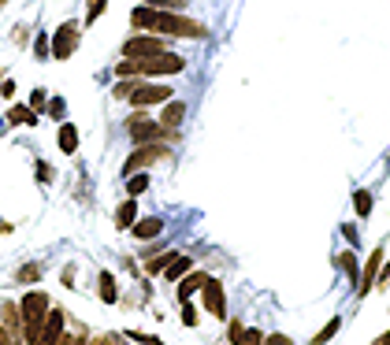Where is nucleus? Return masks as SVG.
Masks as SVG:
<instances>
[{
    "label": "nucleus",
    "instance_id": "f257e3e1",
    "mask_svg": "<svg viewBox=\"0 0 390 345\" xmlns=\"http://www.w3.org/2000/svg\"><path fill=\"white\" fill-rule=\"evenodd\" d=\"M130 23L138 30H149V34H160V37H190V41H201L209 37V26L197 23L190 15H179V12H164V8H134L130 12Z\"/></svg>",
    "mask_w": 390,
    "mask_h": 345
},
{
    "label": "nucleus",
    "instance_id": "f03ea898",
    "mask_svg": "<svg viewBox=\"0 0 390 345\" xmlns=\"http://www.w3.org/2000/svg\"><path fill=\"white\" fill-rule=\"evenodd\" d=\"M186 71V60L175 56V52H156V56H145V60H123L115 67L119 78H134V74H179Z\"/></svg>",
    "mask_w": 390,
    "mask_h": 345
},
{
    "label": "nucleus",
    "instance_id": "7ed1b4c3",
    "mask_svg": "<svg viewBox=\"0 0 390 345\" xmlns=\"http://www.w3.org/2000/svg\"><path fill=\"white\" fill-rule=\"evenodd\" d=\"M49 294H41V289H34V294H26L23 301H19V316H23V338L30 345H38L41 338V327H45V319H49Z\"/></svg>",
    "mask_w": 390,
    "mask_h": 345
},
{
    "label": "nucleus",
    "instance_id": "20e7f679",
    "mask_svg": "<svg viewBox=\"0 0 390 345\" xmlns=\"http://www.w3.org/2000/svg\"><path fill=\"white\" fill-rule=\"evenodd\" d=\"M156 52H168L164 37L160 34H138L123 45V56L127 60H145V56H156Z\"/></svg>",
    "mask_w": 390,
    "mask_h": 345
},
{
    "label": "nucleus",
    "instance_id": "39448f33",
    "mask_svg": "<svg viewBox=\"0 0 390 345\" xmlns=\"http://www.w3.org/2000/svg\"><path fill=\"white\" fill-rule=\"evenodd\" d=\"M127 131H130V137H134L138 145H149V142H160V137L175 134V131H168V126H160V123H153V119H145V115H134V119L127 123Z\"/></svg>",
    "mask_w": 390,
    "mask_h": 345
},
{
    "label": "nucleus",
    "instance_id": "423d86ee",
    "mask_svg": "<svg viewBox=\"0 0 390 345\" xmlns=\"http://www.w3.org/2000/svg\"><path fill=\"white\" fill-rule=\"evenodd\" d=\"M164 156H168V145H156V142L138 145V149H134V156H127L123 175H134V171H142V167H149V164H156V160H164Z\"/></svg>",
    "mask_w": 390,
    "mask_h": 345
},
{
    "label": "nucleus",
    "instance_id": "0eeeda50",
    "mask_svg": "<svg viewBox=\"0 0 390 345\" xmlns=\"http://www.w3.org/2000/svg\"><path fill=\"white\" fill-rule=\"evenodd\" d=\"M171 93L168 85H134V93L127 96L130 104H138V108H149V104H168L171 101Z\"/></svg>",
    "mask_w": 390,
    "mask_h": 345
},
{
    "label": "nucleus",
    "instance_id": "6e6552de",
    "mask_svg": "<svg viewBox=\"0 0 390 345\" xmlns=\"http://www.w3.org/2000/svg\"><path fill=\"white\" fill-rule=\"evenodd\" d=\"M74 49H79V26H74V23H63L56 34H52V56H56V60H67Z\"/></svg>",
    "mask_w": 390,
    "mask_h": 345
},
{
    "label": "nucleus",
    "instance_id": "1a4fd4ad",
    "mask_svg": "<svg viewBox=\"0 0 390 345\" xmlns=\"http://www.w3.org/2000/svg\"><path fill=\"white\" fill-rule=\"evenodd\" d=\"M201 294H204V308L212 312L216 319H227V294H223V286L216 283V278L209 275L204 278V286H201Z\"/></svg>",
    "mask_w": 390,
    "mask_h": 345
},
{
    "label": "nucleus",
    "instance_id": "9d476101",
    "mask_svg": "<svg viewBox=\"0 0 390 345\" xmlns=\"http://www.w3.org/2000/svg\"><path fill=\"white\" fill-rule=\"evenodd\" d=\"M379 267H383V249H375L372 256H368V264H364V271L357 275V294H368V289H372L375 283H379Z\"/></svg>",
    "mask_w": 390,
    "mask_h": 345
},
{
    "label": "nucleus",
    "instance_id": "9b49d317",
    "mask_svg": "<svg viewBox=\"0 0 390 345\" xmlns=\"http://www.w3.org/2000/svg\"><path fill=\"white\" fill-rule=\"evenodd\" d=\"M60 338H63V312L49 308V319H45V327H41L38 345H60Z\"/></svg>",
    "mask_w": 390,
    "mask_h": 345
},
{
    "label": "nucleus",
    "instance_id": "f8f14e48",
    "mask_svg": "<svg viewBox=\"0 0 390 345\" xmlns=\"http://www.w3.org/2000/svg\"><path fill=\"white\" fill-rule=\"evenodd\" d=\"M186 119V104L182 101H168L164 112H160V126H168V131H175V126Z\"/></svg>",
    "mask_w": 390,
    "mask_h": 345
},
{
    "label": "nucleus",
    "instance_id": "ddd939ff",
    "mask_svg": "<svg viewBox=\"0 0 390 345\" xmlns=\"http://www.w3.org/2000/svg\"><path fill=\"white\" fill-rule=\"evenodd\" d=\"M160 230H164V219H156V215H149V219H134V238H142V242L156 238Z\"/></svg>",
    "mask_w": 390,
    "mask_h": 345
},
{
    "label": "nucleus",
    "instance_id": "4468645a",
    "mask_svg": "<svg viewBox=\"0 0 390 345\" xmlns=\"http://www.w3.org/2000/svg\"><path fill=\"white\" fill-rule=\"evenodd\" d=\"M204 278H209L204 271L182 275V278H179V297H182V301H190V294H193V289H201V286H204Z\"/></svg>",
    "mask_w": 390,
    "mask_h": 345
},
{
    "label": "nucleus",
    "instance_id": "2eb2a0df",
    "mask_svg": "<svg viewBox=\"0 0 390 345\" xmlns=\"http://www.w3.org/2000/svg\"><path fill=\"white\" fill-rule=\"evenodd\" d=\"M8 123H15V126H38V112H34V108L15 104L12 112H8Z\"/></svg>",
    "mask_w": 390,
    "mask_h": 345
},
{
    "label": "nucleus",
    "instance_id": "dca6fc26",
    "mask_svg": "<svg viewBox=\"0 0 390 345\" xmlns=\"http://www.w3.org/2000/svg\"><path fill=\"white\" fill-rule=\"evenodd\" d=\"M56 142H60V149H63V153H74V149H79V126H71V123H60V137H56Z\"/></svg>",
    "mask_w": 390,
    "mask_h": 345
},
{
    "label": "nucleus",
    "instance_id": "f3484780",
    "mask_svg": "<svg viewBox=\"0 0 390 345\" xmlns=\"http://www.w3.org/2000/svg\"><path fill=\"white\" fill-rule=\"evenodd\" d=\"M186 271H190V256H179V253H175V256H171V264L164 267V278H171V283H179V278L186 275Z\"/></svg>",
    "mask_w": 390,
    "mask_h": 345
},
{
    "label": "nucleus",
    "instance_id": "a211bd4d",
    "mask_svg": "<svg viewBox=\"0 0 390 345\" xmlns=\"http://www.w3.org/2000/svg\"><path fill=\"white\" fill-rule=\"evenodd\" d=\"M97 286H101V301H104V305H115V278H112V271H101V283H97Z\"/></svg>",
    "mask_w": 390,
    "mask_h": 345
},
{
    "label": "nucleus",
    "instance_id": "6ab92c4d",
    "mask_svg": "<svg viewBox=\"0 0 390 345\" xmlns=\"http://www.w3.org/2000/svg\"><path fill=\"white\" fill-rule=\"evenodd\" d=\"M353 212L361 215V219H368V215H372V193H368V190H357V193H353Z\"/></svg>",
    "mask_w": 390,
    "mask_h": 345
},
{
    "label": "nucleus",
    "instance_id": "aec40b11",
    "mask_svg": "<svg viewBox=\"0 0 390 345\" xmlns=\"http://www.w3.org/2000/svg\"><path fill=\"white\" fill-rule=\"evenodd\" d=\"M134 215H138V204H134V197H130L127 204H119V212H115V226H134Z\"/></svg>",
    "mask_w": 390,
    "mask_h": 345
},
{
    "label": "nucleus",
    "instance_id": "412c9836",
    "mask_svg": "<svg viewBox=\"0 0 390 345\" xmlns=\"http://www.w3.org/2000/svg\"><path fill=\"white\" fill-rule=\"evenodd\" d=\"M149 190V175H142V171H134V175H127V193L130 197H138V193Z\"/></svg>",
    "mask_w": 390,
    "mask_h": 345
},
{
    "label": "nucleus",
    "instance_id": "4be33fe9",
    "mask_svg": "<svg viewBox=\"0 0 390 345\" xmlns=\"http://www.w3.org/2000/svg\"><path fill=\"white\" fill-rule=\"evenodd\" d=\"M339 327H342V319H339V316H334V319H327V327H323V330L316 334V338H312V345H323V342H331L334 334H339Z\"/></svg>",
    "mask_w": 390,
    "mask_h": 345
},
{
    "label": "nucleus",
    "instance_id": "5701e85b",
    "mask_svg": "<svg viewBox=\"0 0 390 345\" xmlns=\"http://www.w3.org/2000/svg\"><path fill=\"white\" fill-rule=\"evenodd\" d=\"M104 4L108 0H86V23H97L104 15Z\"/></svg>",
    "mask_w": 390,
    "mask_h": 345
},
{
    "label": "nucleus",
    "instance_id": "b1692460",
    "mask_svg": "<svg viewBox=\"0 0 390 345\" xmlns=\"http://www.w3.org/2000/svg\"><path fill=\"white\" fill-rule=\"evenodd\" d=\"M334 264H339L342 271H346V275H350L353 283H357V256H353V253H342V256H339V260H334Z\"/></svg>",
    "mask_w": 390,
    "mask_h": 345
},
{
    "label": "nucleus",
    "instance_id": "393cba45",
    "mask_svg": "<svg viewBox=\"0 0 390 345\" xmlns=\"http://www.w3.org/2000/svg\"><path fill=\"white\" fill-rule=\"evenodd\" d=\"M19 283H38V278H41V267L38 264H26V267H19Z\"/></svg>",
    "mask_w": 390,
    "mask_h": 345
},
{
    "label": "nucleus",
    "instance_id": "a878e982",
    "mask_svg": "<svg viewBox=\"0 0 390 345\" xmlns=\"http://www.w3.org/2000/svg\"><path fill=\"white\" fill-rule=\"evenodd\" d=\"M30 108H34V112L41 115V112L49 108V93H45V90H34V93H30Z\"/></svg>",
    "mask_w": 390,
    "mask_h": 345
},
{
    "label": "nucleus",
    "instance_id": "bb28decb",
    "mask_svg": "<svg viewBox=\"0 0 390 345\" xmlns=\"http://www.w3.org/2000/svg\"><path fill=\"white\" fill-rule=\"evenodd\" d=\"M149 8H164V12H179V8H186V0H145Z\"/></svg>",
    "mask_w": 390,
    "mask_h": 345
},
{
    "label": "nucleus",
    "instance_id": "cd10ccee",
    "mask_svg": "<svg viewBox=\"0 0 390 345\" xmlns=\"http://www.w3.org/2000/svg\"><path fill=\"white\" fill-rule=\"evenodd\" d=\"M238 345H264V334H260V330H242Z\"/></svg>",
    "mask_w": 390,
    "mask_h": 345
},
{
    "label": "nucleus",
    "instance_id": "c85d7f7f",
    "mask_svg": "<svg viewBox=\"0 0 390 345\" xmlns=\"http://www.w3.org/2000/svg\"><path fill=\"white\" fill-rule=\"evenodd\" d=\"M134 85H138V82H130V78H127V82H119L115 90H112V96H119V101H127V96L134 93Z\"/></svg>",
    "mask_w": 390,
    "mask_h": 345
},
{
    "label": "nucleus",
    "instance_id": "c756f323",
    "mask_svg": "<svg viewBox=\"0 0 390 345\" xmlns=\"http://www.w3.org/2000/svg\"><path fill=\"white\" fill-rule=\"evenodd\" d=\"M182 323H186V327H193V323H197V308H193L190 301H182Z\"/></svg>",
    "mask_w": 390,
    "mask_h": 345
},
{
    "label": "nucleus",
    "instance_id": "7c9ffc66",
    "mask_svg": "<svg viewBox=\"0 0 390 345\" xmlns=\"http://www.w3.org/2000/svg\"><path fill=\"white\" fill-rule=\"evenodd\" d=\"M342 238L350 242V245H361V234H357V226H353V223H346V226H342Z\"/></svg>",
    "mask_w": 390,
    "mask_h": 345
},
{
    "label": "nucleus",
    "instance_id": "2f4dec72",
    "mask_svg": "<svg viewBox=\"0 0 390 345\" xmlns=\"http://www.w3.org/2000/svg\"><path fill=\"white\" fill-rule=\"evenodd\" d=\"M19 319H23V316H19V312H15L12 305H4V327H8V330H12V327H15V323H19Z\"/></svg>",
    "mask_w": 390,
    "mask_h": 345
},
{
    "label": "nucleus",
    "instance_id": "473e14b6",
    "mask_svg": "<svg viewBox=\"0 0 390 345\" xmlns=\"http://www.w3.org/2000/svg\"><path fill=\"white\" fill-rule=\"evenodd\" d=\"M34 52H38V56H49V52H52V41H49L45 34H38V45H34Z\"/></svg>",
    "mask_w": 390,
    "mask_h": 345
},
{
    "label": "nucleus",
    "instance_id": "72a5a7b5",
    "mask_svg": "<svg viewBox=\"0 0 390 345\" xmlns=\"http://www.w3.org/2000/svg\"><path fill=\"white\" fill-rule=\"evenodd\" d=\"M264 345H294V342H290L286 334H268V338H264Z\"/></svg>",
    "mask_w": 390,
    "mask_h": 345
},
{
    "label": "nucleus",
    "instance_id": "f704fd0d",
    "mask_svg": "<svg viewBox=\"0 0 390 345\" xmlns=\"http://www.w3.org/2000/svg\"><path fill=\"white\" fill-rule=\"evenodd\" d=\"M242 323H238V319H231V345H238V338H242Z\"/></svg>",
    "mask_w": 390,
    "mask_h": 345
},
{
    "label": "nucleus",
    "instance_id": "c9c22d12",
    "mask_svg": "<svg viewBox=\"0 0 390 345\" xmlns=\"http://www.w3.org/2000/svg\"><path fill=\"white\" fill-rule=\"evenodd\" d=\"M387 283H390V260L379 267V283H375V286H387Z\"/></svg>",
    "mask_w": 390,
    "mask_h": 345
},
{
    "label": "nucleus",
    "instance_id": "e433bc0d",
    "mask_svg": "<svg viewBox=\"0 0 390 345\" xmlns=\"http://www.w3.org/2000/svg\"><path fill=\"white\" fill-rule=\"evenodd\" d=\"M38 178L41 182H52V167L49 164H38Z\"/></svg>",
    "mask_w": 390,
    "mask_h": 345
},
{
    "label": "nucleus",
    "instance_id": "4c0bfd02",
    "mask_svg": "<svg viewBox=\"0 0 390 345\" xmlns=\"http://www.w3.org/2000/svg\"><path fill=\"white\" fill-rule=\"evenodd\" d=\"M49 112H52V115H56V119H60V115H63V101H60V96H56V101H49Z\"/></svg>",
    "mask_w": 390,
    "mask_h": 345
},
{
    "label": "nucleus",
    "instance_id": "58836bf2",
    "mask_svg": "<svg viewBox=\"0 0 390 345\" xmlns=\"http://www.w3.org/2000/svg\"><path fill=\"white\" fill-rule=\"evenodd\" d=\"M0 345H12V330L8 327H0Z\"/></svg>",
    "mask_w": 390,
    "mask_h": 345
},
{
    "label": "nucleus",
    "instance_id": "ea45409f",
    "mask_svg": "<svg viewBox=\"0 0 390 345\" xmlns=\"http://www.w3.org/2000/svg\"><path fill=\"white\" fill-rule=\"evenodd\" d=\"M372 345H390V334H383V338H375Z\"/></svg>",
    "mask_w": 390,
    "mask_h": 345
}]
</instances>
